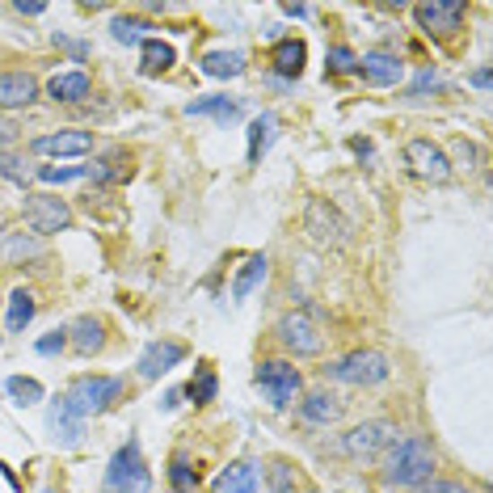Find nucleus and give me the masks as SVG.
Segmentation results:
<instances>
[{
	"mask_svg": "<svg viewBox=\"0 0 493 493\" xmlns=\"http://www.w3.org/2000/svg\"><path fill=\"white\" fill-rule=\"evenodd\" d=\"M383 485L392 489H413V485H426L435 477V452L426 438H397L388 452H383V468H380Z\"/></svg>",
	"mask_w": 493,
	"mask_h": 493,
	"instance_id": "f257e3e1",
	"label": "nucleus"
},
{
	"mask_svg": "<svg viewBox=\"0 0 493 493\" xmlns=\"http://www.w3.org/2000/svg\"><path fill=\"white\" fill-rule=\"evenodd\" d=\"M304 233H308V241L316 249H342V245H350L355 228H350V219L329 198H308L304 203Z\"/></svg>",
	"mask_w": 493,
	"mask_h": 493,
	"instance_id": "f03ea898",
	"label": "nucleus"
},
{
	"mask_svg": "<svg viewBox=\"0 0 493 493\" xmlns=\"http://www.w3.org/2000/svg\"><path fill=\"white\" fill-rule=\"evenodd\" d=\"M101 493H152V472L144 464V452H139L136 438L114 452V460L106 468V480H101Z\"/></svg>",
	"mask_w": 493,
	"mask_h": 493,
	"instance_id": "7ed1b4c3",
	"label": "nucleus"
},
{
	"mask_svg": "<svg viewBox=\"0 0 493 493\" xmlns=\"http://www.w3.org/2000/svg\"><path fill=\"white\" fill-rule=\"evenodd\" d=\"M388 355L383 350H350L346 358L329 363L325 367V380L333 383H350V388H371V383H383L388 380Z\"/></svg>",
	"mask_w": 493,
	"mask_h": 493,
	"instance_id": "20e7f679",
	"label": "nucleus"
},
{
	"mask_svg": "<svg viewBox=\"0 0 493 493\" xmlns=\"http://www.w3.org/2000/svg\"><path fill=\"white\" fill-rule=\"evenodd\" d=\"M64 397L72 401V409L81 418H97V413L114 409V401L123 397V380H114V375H76Z\"/></svg>",
	"mask_w": 493,
	"mask_h": 493,
	"instance_id": "39448f33",
	"label": "nucleus"
},
{
	"mask_svg": "<svg viewBox=\"0 0 493 493\" xmlns=\"http://www.w3.org/2000/svg\"><path fill=\"white\" fill-rule=\"evenodd\" d=\"M253 383L266 392V401H270L274 409H287L291 401L300 397L304 380H300V367H291L283 358H270V363H261V367L253 371Z\"/></svg>",
	"mask_w": 493,
	"mask_h": 493,
	"instance_id": "423d86ee",
	"label": "nucleus"
},
{
	"mask_svg": "<svg viewBox=\"0 0 493 493\" xmlns=\"http://www.w3.org/2000/svg\"><path fill=\"white\" fill-rule=\"evenodd\" d=\"M22 216H26L34 236H51V233L72 228V207L64 203V198H55V194H26Z\"/></svg>",
	"mask_w": 493,
	"mask_h": 493,
	"instance_id": "0eeeda50",
	"label": "nucleus"
},
{
	"mask_svg": "<svg viewBox=\"0 0 493 493\" xmlns=\"http://www.w3.org/2000/svg\"><path fill=\"white\" fill-rule=\"evenodd\" d=\"M397 435H401V430L392 422L371 418V422L355 426V430L342 438V447H346V455H355V460H375L380 452H388V447L397 443Z\"/></svg>",
	"mask_w": 493,
	"mask_h": 493,
	"instance_id": "6e6552de",
	"label": "nucleus"
},
{
	"mask_svg": "<svg viewBox=\"0 0 493 493\" xmlns=\"http://www.w3.org/2000/svg\"><path fill=\"white\" fill-rule=\"evenodd\" d=\"M274 333H278V342L287 346L295 358H313V355L325 350V333H321V329H316L304 313H287L283 321H278Z\"/></svg>",
	"mask_w": 493,
	"mask_h": 493,
	"instance_id": "1a4fd4ad",
	"label": "nucleus"
},
{
	"mask_svg": "<svg viewBox=\"0 0 493 493\" xmlns=\"http://www.w3.org/2000/svg\"><path fill=\"white\" fill-rule=\"evenodd\" d=\"M405 161H409V169L418 173L422 181H435V186H443V181H452V156L438 148V144H430V139H409L405 144Z\"/></svg>",
	"mask_w": 493,
	"mask_h": 493,
	"instance_id": "9d476101",
	"label": "nucleus"
},
{
	"mask_svg": "<svg viewBox=\"0 0 493 493\" xmlns=\"http://www.w3.org/2000/svg\"><path fill=\"white\" fill-rule=\"evenodd\" d=\"M464 0H430V4H418L413 17H418V26L426 34H435V39H452L460 22H464Z\"/></svg>",
	"mask_w": 493,
	"mask_h": 493,
	"instance_id": "9b49d317",
	"label": "nucleus"
},
{
	"mask_svg": "<svg viewBox=\"0 0 493 493\" xmlns=\"http://www.w3.org/2000/svg\"><path fill=\"white\" fill-rule=\"evenodd\" d=\"M47 430H51L55 443H64V447H76L84 438V418L72 409L68 397H55L51 409H47Z\"/></svg>",
	"mask_w": 493,
	"mask_h": 493,
	"instance_id": "f8f14e48",
	"label": "nucleus"
},
{
	"mask_svg": "<svg viewBox=\"0 0 493 493\" xmlns=\"http://www.w3.org/2000/svg\"><path fill=\"white\" fill-rule=\"evenodd\" d=\"M261 472L258 460H236L211 480V493H261Z\"/></svg>",
	"mask_w": 493,
	"mask_h": 493,
	"instance_id": "ddd939ff",
	"label": "nucleus"
},
{
	"mask_svg": "<svg viewBox=\"0 0 493 493\" xmlns=\"http://www.w3.org/2000/svg\"><path fill=\"white\" fill-rule=\"evenodd\" d=\"M358 72H363V81L375 84V89H392V84H401V76H405V64L388 51H367V55H358Z\"/></svg>",
	"mask_w": 493,
	"mask_h": 493,
	"instance_id": "4468645a",
	"label": "nucleus"
},
{
	"mask_svg": "<svg viewBox=\"0 0 493 493\" xmlns=\"http://www.w3.org/2000/svg\"><path fill=\"white\" fill-rule=\"evenodd\" d=\"M181 358H186V346L181 342H169V338H164V342H152L148 350L139 355V375H144V380H161L164 371H173Z\"/></svg>",
	"mask_w": 493,
	"mask_h": 493,
	"instance_id": "2eb2a0df",
	"label": "nucleus"
},
{
	"mask_svg": "<svg viewBox=\"0 0 493 493\" xmlns=\"http://www.w3.org/2000/svg\"><path fill=\"white\" fill-rule=\"evenodd\" d=\"M39 97V81L30 72H0V110H22Z\"/></svg>",
	"mask_w": 493,
	"mask_h": 493,
	"instance_id": "dca6fc26",
	"label": "nucleus"
},
{
	"mask_svg": "<svg viewBox=\"0 0 493 493\" xmlns=\"http://www.w3.org/2000/svg\"><path fill=\"white\" fill-rule=\"evenodd\" d=\"M89 148H93L89 131H55V136L34 139V152H42V156H84Z\"/></svg>",
	"mask_w": 493,
	"mask_h": 493,
	"instance_id": "f3484780",
	"label": "nucleus"
},
{
	"mask_svg": "<svg viewBox=\"0 0 493 493\" xmlns=\"http://www.w3.org/2000/svg\"><path fill=\"white\" fill-rule=\"evenodd\" d=\"M346 409V401L342 397H333V392H313V397H304L300 401V418L308 426H329V422H338Z\"/></svg>",
	"mask_w": 493,
	"mask_h": 493,
	"instance_id": "a211bd4d",
	"label": "nucleus"
},
{
	"mask_svg": "<svg viewBox=\"0 0 493 493\" xmlns=\"http://www.w3.org/2000/svg\"><path fill=\"white\" fill-rule=\"evenodd\" d=\"M274 72L278 76H300L304 72V59H308V47H304L300 39H283V42H274Z\"/></svg>",
	"mask_w": 493,
	"mask_h": 493,
	"instance_id": "6ab92c4d",
	"label": "nucleus"
},
{
	"mask_svg": "<svg viewBox=\"0 0 493 493\" xmlns=\"http://www.w3.org/2000/svg\"><path fill=\"white\" fill-rule=\"evenodd\" d=\"M68 342L76 346L81 355H97V350L106 346V329H101V321H97V316H81V321L72 325Z\"/></svg>",
	"mask_w": 493,
	"mask_h": 493,
	"instance_id": "aec40b11",
	"label": "nucleus"
},
{
	"mask_svg": "<svg viewBox=\"0 0 493 493\" xmlns=\"http://www.w3.org/2000/svg\"><path fill=\"white\" fill-rule=\"evenodd\" d=\"M89 76L84 72H59V76H51V84H47V93L55 97V101H84L89 97Z\"/></svg>",
	"mask_w": 493,
	"mask_h": 493,
	"instance_id": "412c9836",
	"label": "nucleus"
},
{
	"mask_svg": "<svg viewBox=\"0 0 493 493\" xmlns=\"http://www.w3.org/2000/svg\"><path fill=\"white\" fill-rule=\"evenodd\" d=\"M203 72L207 76H216V81L241 76V72H245V55L241 51H207L203 55Z\"/></svg>",
	"mask_w": 493,
	"mask_h": 493,
	"instance_id": "4be33fe9",
	"label": "nucleus"
},
{
	"mask_svg": "<svg viewBox=\"0 0 493 493\" xmlns=\"http://www.w3.org/2000/svg\"><path fill=\"white\" fill-rule=\"evenodd\" d=\"M266 266H270V261L261 258V253H253V258L241 266V274H236V283H233V300H249V295H253V287L266 278Z\"/></svg>",
	"mask_w": 493,
	"mask_h": 493,
	"instance_id": "5701e85b",
	"label": "nucleus"
},
{
	"mask_svg": "<svg viewBox=\"0 0 493 493\" xmlns=\"http://www.w3.org/2000/svg\"><path fill=\"white\" fill-rule=\"evenodd\" d=\"M144 47V64H139V72L144 76H156V72H169L173 68V47L161 39H148V42H139Z\"/></svg>",
	"mask_w": 493,
	"mask_h": 493,
	"instance_id": "b1692460",
	"label": "nucleus"
},
{
	"mask_svg": "<svg viewBox=\"0 0 493 493\" xmlns=\"http://www.w3.org/2000/svg\"><path fill=\"white\" fill-rule=\"evenodd\" d=\"M216 388H219V380H216V371L207 367H198L194 371V380L186 383V388H181V397H190L194 405H211V401H216Z\"/></svg>",
	"mask_w": 493,
	"mask_h": 493,
	"instance_id": "393cba45",
	"label": "nucleus"
},
{
	"mask_svg": "<svg viewBox=\"0 0 493 493\" xmlns=\"http://www.w3.org/2000/svg\"><path fill=\"white\" fill-rule=\"evenodd\" d=\"M30 321H34V295H30L26 287H17L13 295H9V321H4V325H9V333H22Z\"/></svg>",
	"mask_w": 493,
	"mask_h": 493,
	"instance_id": "a878e982",
	"label": "nucleus"
},
{
	"mask_svg": "<svg viewBox=\"0 0 493 493\" xmlns=\"http://www.w3.org/2000/svg\"><path fill=\"white\" fill-rule=\"evenodd\" d=\"M270 139H274V114H258L253 127H249V164L261 161V152L270 148Z\"/></svg>",
	"mask_w": 493,
	"mask_h": 493,
	"instance_id": "bb28decb",
	"label": "nucleus"
},
{
	"mask_svg": "<svg viewBox=\"0 0 493 493\" xmlns=\"http://www.w3.org/2000/svg\"><path fill=\"white\" fill-rule=\"evenodd\" d=\"M186 114H211V119H219V123H233L236 114H241V106L236 101H228V97H203V101H190L186 106Z\"/></svg>",
	"mask_w": 493,
	"mask_h": 493,
	"instance_id": "cd10ccee",
	"label": "nucleus"
},
{
	"mask_svg": "<svg viewBox=\"0 0 493 493\" xmlns=\"http://www.w3.org/2000/svg\"><path fill=\"white\" fill-rule=\"evenodd\" d=\"M123 161H127L123 152H110V156H101L97 164H89L84 173H89L93 181H119V178H131V164H123Z\"/></svg>",
	"mask_w": 493,
	"mask_h": 493,
	"instance_id": "c85d7f7f",
	"label": "nucleus"
},
{
	"mask_svg": "<svg viewBox=\"0 0 493 493\" xmlns=\"http://www.w3.org/2000/svg\"><path fill=\"white\" fill-rule=\"evenodd\" d=\"M4 392L13 397V405L26 409V405H39L42 401V383L30 380V375H9V380H4Z\"/></svg>",
	"mask_w": 493,
	"mask_h": 493,
	"instance_id": "c756f323",
	"label": "nucleus"
},
{
	"mask_svg": "<svg viewBox=\"0 0 493 493\" xmlns=\"http://www.w3.org/2000/svg\"><path fill=\"white\" fill-rule=\"evenodd\" d=\"M0 253L9 261H22V258H39L42 253V241H34V236H22V233H13L4 245H0Z\"/></svg>",
	"mask_w": 493,
	"mask_h": 493,
	"instance_id": "7c9ffc66",
	"label": "nucleus"
},
{
	"mask_svg": "<svg viewBox=\"0 0 493 493\" xmlns=\"http://www.w3.org/2000/svg\"><path fill=\"white\" fill-rule=\"evenodd\" d=\"M169 485H173L178 493H194V489H198V472H194V468L178 455V460L169 464Z\"/></svg>",
	"mask_w": 493,
	"mask_h": 493,
	"instance_id": "2f4dec72",
	"label": "nucleus"
},
{
	"mask_svg": "<svg viewBox=\"0 0 493 493\" xmlns=\"http://www.w3.org/2000/svg\"><path fill=\"white\" fill-rule=\"evenodd\" d=\"M110 30H114V39H119V42H148V30L152 26H144V22H131V17H114V22H110Z\"/></svg>",
	"mask_w": 493,
	"mask_h": 493,
	"instance_id": "473e14b6",
	"label": "nucleus"
},
{
	"mask_svg": "<svg viewBox=\"0 0 493 493\" xmlns=\"http://www.w3.org/2000/svg\"><path fill=\"white\" fill-rule=\"evenodd\" d=\"M84 178L81 164H64V169H55V164H42L39 169V181H47V186H55V181H76Z\"/></svg>",
	"mask_w": 493,
	"mask_h": 493,
	"instance_id": "72a5a7b5",
	"label": "nucleus"
},
{
	"mask_svg": "<svg viewBox=\"0 0 493 493\" xmlns=\"http://www.w3.org/2000/svg\"><path fill=\"white\" fill-rule=\"evenodd\" d=\"M329 68L333 72H358V55L350 47H329Z\"/></svg>",
	"mask_w": 493,
	"mask_h": 493,
	"instance_id": "f704fd0d",
	"label": "nucleus"
},
{
	"mask_svg": "<svg viewBox=\"0 0 493 493\" xmlns=\"http://www.w3.org/2000/svg\"><path fill=\"white\" fill-rule=\"evenodd\" d=\"M22 164H26V161H17V156H9V152H0V178L17 181V186H26L30 169H22Z\"/></svg>",
	"mask_w": 493,
	"mask_h": 493,
	"instance_id": "c9c22d12",
	"label": "nucleus"
},
{
	"mask_svg": "<svg viewBox=\"0 0 493 493\" xmlns=\"http://www.w3.org/2000/svg\"><path fill=\"white\" fill-rule=\"evenodd\" d=\"M443 84H447V81H443V72H435V68H422V72H418V76H413L409 93H413V97H422L426 89H443Z\"/></svg>",
	"mask_w": 493,
	"mask_h": 493,
	"instance_id": "e433bc0d",
	"label": "nucleus"
},
{
	"mask_svg": "<svg viewBox=\"0 0 493 493\" xmlns=\"http://www.w3.org/2000/svg\"><path fill=\"white\" fill-rule=\"evenodd\" d=\"M452 152H455V161L464 164V169H472V164H477V144H472V139H455ZM455 161H452V169H455Z\"/></svg>",
	"mask_w": 493,
	"mask_h": 493,
	"instance_id": "4c0bfd02",
	"label": "nucleus"
},
{
	"mask_svg": "<svg viewBox=\"0 0 493 493\" xmlns=\"http://www.w3.org/2000/svg\"><path fill=\"white\" fill-rule=\"evenodd\" d=\"M64 346H68V333H64V329H55V333L39 338V355H59Z\"/></svg>",
	"mask_w": 493,
	"mask_h": 493,
	"instance_id": "58836bf2",
	"label": "nucleus"
},
{
	"mask_svg": "<svg viewBox=\"0 0 493 493\" xmlns=\"http://www.w3.org/2000/svg\"><path fill=\"white\" fill-rule=\"evenodd\" d=\"M418 493H472L464 480H426Z\"/></svg>",
	"mask_w": 493,
	"mask_h": 493,
	"instance_id": "ea45409f",
	"label": "nucleus"
},
{
	"mask_svg": "<svg viewBox=\"0 0 493 493\" xmlns=\"http://www.w3.org/2000/svg\"><path fill=\"white\" fill-rule=\"evenodd\" d=\"M270 480H274V493H287L291 489V468L287 464H270Z\"/></svg>",
	"mask_w": 493,
	"mask_h": 493,
	"instance_id": "a19ab883",
	"label": "nucleus"
},
{
	"mask_svg": "<svg viewBox=\"0 0 493 493\" xmlns=\"http://www.w3.org/2000/svg\"><path fill=\"white\" fill-rule=\"evenodd\" d=\"M17 136H22V127H17L13 119H4V114H0V148H4V144H13Z\"/></svg>",
	"mask_w": 493,
	"mask_h": 493,
	"instance_id": "79ce46f5",
	"label": "nucleus"
},
{
	"mask_svg": "<svg viewBox=\"0 0 493 493\" xmlns=\"http://www.w3.org/2000/svg\"><path fill=\"white\" fill-rule=\"evenodd\" d=\"M468 81L477 84V89H489V68H477L472 76H468Z\"/></svg>",
	"mask_w": 493,
	"mask_h": 493,
	"instance_id": "37998d69",
	"label": "nucleus"
},
{
	"mask_svg": "<svg viewBox=\"0 0 493 493\" xmlns=\"http://www.w3.org/2000/svg\"><path fill=\"white\" fill-rule=\"evenodd\" d=\"M13 9H17V13H26V17H39L42 13V4H26V0H17Z\"/></svg>",
	"mask_w": 493,
	"mask_h": 493,
	"instance_id": "c03bdc74",
	"label": "nucleus"
},
{
	"mask_svg": "<svg viewBox=\"0 0 493 493\" xmlns=\"http://www.w3.org/2000/svg\"><path fill=\"white\" fill-rule=\"evenodd\" d=\"M283 13L287 17H308V9H304V4H283Z\"/></svg>",
	"mask_w": 493,
	"mask_h": 493,
	"instance_id": "a18cd8bd",
	"label": "nucleus"
},
{
	"mask_svg": "<svg viewBox=\"0 0 493 493\" xmlns=\"http://www.w3.org/2000/svg\"><path fill=\"white\" fill-rule=\"evenodd\" d=\"M178 405H181V392H178V388H173V392L164 397V409H178Z\"/></svg>",
	"mask_w": 493,
	"mask_h": 493,
	"instance_id": "49530a36",
	"label": "nucleus"
},
{
	"mask_svg": "<svg viewBox=\"0 0 493 493\" xmlns=\"http://www.w3.org/2000/svg\"><path fill=\"white\" fill-rule=\"evenodd\" d=\"M42 493H51V489H42Z\"/></svg>",
	"mask_w": 493,
	"mask_h": 493,
	"instance_id": "de8ad7c7",
	"label": "nucleus"
}]
</instances>
